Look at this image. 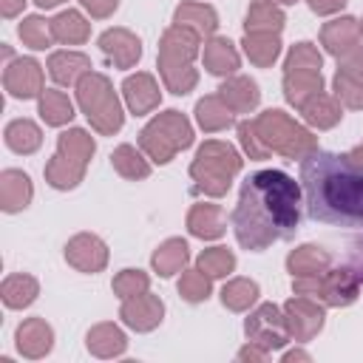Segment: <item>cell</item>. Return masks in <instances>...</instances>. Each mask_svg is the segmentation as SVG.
I'll return each instance as SVG.
<instances>
[{"instance_id": "obj_21", "label": "cell", "mask_w": 363, "mask_h": 363, "mask_svg": "<svg viewBox=\"0 0 363 363\" xmlns=\"http://www.w3.org/2000/svg\"><path fill=\"white\" fill-rule=\"evenodd\" d=\"M17 349L28 357H43L51 349V329L43 318H28L17 329Z\"/></svg>"}, {"instance_id": "obj_24", "label": "cell", "mask_w": 363, "mask_h": 363, "mask_svg": "<svg viewBox=\"0 0 363 363\" xmlns=\"http://www.w3.org/2000/svg\"><path fill=\"white\" fill-rule=\"evenodd\" d=\"M187 227L199 238H218L224 233V213L218 204H196L187 216Z\"/></svg>"}, {"instance_id": "obj_40", "label": "cell", "mask_w": 363, "mask_h": 363, "mask_svg": "<svg viewBox=\"0 0 363 363\" xmlns=\"http://www.w3.org/2000/svg\"><path fill=\"white\" fill-rule=\"evenodd\" d=\"M233 267H235V258H233V252L224 250V247H213V250H204V252L199 255V269L207 272V275H213V278L227 275Z\"/></svg>"}, {"instance_id": "obj_32", "label": "cell", "mask_w": 363, "mask_h": 363, "mask_svg": "<svg viewBox=\"0 0 363 363\" xmlns=\"http://www.w3.org/2000/svg\"><path fill=\"white\" fill-rule=\"evenodd\" d=\"M3 303L6 306H11V309H23V306H28L34 298H37V281L31 278V275H9L6 281H3Z\"/></svg>"}, {"instance_id": "obj_19", "label": "cell", "mask_w": 363, "mask_h": 363, "mask_svg": "<svg viewBox=\"0 0 363 363\" xmlns=\"http://www.w3.org/2000/svg\"><path fill=\"white\" fill-rule=\"evenodd\" d=\"M31 201V179L23 170H3L0 176V207L6 213H17Z\"/></svg>"}, {"instance_id": "obj_16", "label": "cell", "mask_w": 363, "mask_h": 363, "mask_svg": "<svg viewBox=\"0 0 363 363\" xmlns=\"http://www.w3.org/2000/svg\"><path fill=\"white\" fill-rule=\"evenodd\" d=\"M122 94H125V102L133 113H147L159 105V88H156V79L150 74H133L122 82Z\"/></svg>"}, {"instance_id": "obj_2", "label": "cell", "mask_w": 363, "mask_h": 363, "mask_svg": "<svg viewBox=\"0 0 363 363\" xmlns=\"http://www.w3.org/2000/svg\"><path fill=\"white\" fill-rule=\"evenodd\" d=\"M303 207L312 221L363 227V164L352 153L312 150L301 159Z\"/></svg>"}, {"instance_id": "obj_26", "label": "cell", "mask_w": 363, "mask_h": 363, "mask_svg": "<svg viewBox=\"0 0 363 363\" xmlns=\"http://www.w3.org/2000/svg\"><path fill=\"white\" fill-rule=\"evenodd\" d=\"M51 34L57 43H68V45H77V43H85L88 34H91V26L85 23V17L79 11H62L51 20Z\"/></svg>"}, {"instance_id": "obj_22", "label": "cell", "mask_w": 363, "mask_h": 363, "mask_svg": "<svg viewBox=\"0 0 363 363\" xmlns=\"http://www.w3.org/2000/svg\"><path fill=\"white\" fill-rule=\"evenodd\" d=\"M218 96L238 113H247L258 105V85L247 77H233L218 88Z\"/></svg>"}, {"instance_id": "obj_44", "label": "cell", "mask_w": 363, "mask_h": 363, "mask_svg": "<svg viewBox=\"0 0 363 363\" xmlns=\"http://www.w3.org/2000/svg\"><path fill=\"white\" fill-rule=\"evenodd\" d=\"M238 136H241V145L244 150L250 153V159H267L269 156V147L261 142V136L255 133V125L252 122H241L238 125Z\"/></svg>"}, {"instance_id": "obj_11", "label": "cell", "mask_w": 363, "mask_h": 363, "mask_svg": "<svg viewBox=\"0 0 363 363\" xmlns=\"http://www.w3.org/2000/svg\"><path fill=\"white\" fill-rule=\"evenodd\" d=\"M247 337L264 346H281L286 340V318H281L278 306L267 303L247 318Z\"/></svg>"}, {"instance_id": "obj_50", "label": "cell", "mask_w": 363, "mask_h": 363, "mask_svg": "<svg viewBox=\"0 0 363 363\" xmlns=\"http://www.w3.org/2000/svg\"><path fill=\"white\" fill-rule=\"evenodd\" d=\"M23 6H26V0H0V11H3V17H14Z\"/></svg>"}, {"instance_id": "obj_8", "label": "cell", "mask_w": 363, "mask_h": 363, "mask_svg": "<svg viewBox=\"0 0 363 363\" xmlns=\"http://www.w3.org/2000/svg\"><path fill=\"white\" fill-rule=\"evenodd\" d=\"M255 133L269 150L284 153L286 159H303L306 153L315 150V136L295 125L284 111H264L255 122Z\"/></svg>"}, {"instance_id": "obj_39", "label": "cell", "mask_w": 363, "mask_h": 363, "mask_svg": "<svg viewBox=\"0 0 363 363\" xmlns=\"http://www.w3.org/2000/svg\"><path fill=\"white\" fill-rule=\"evenodd\" d=\"M20 40H23L28 48H37V51L48 48L51 40H54L51 23H45L43 17H26V20L20 23Z\"/></svg>"}, {"instance_id": "obj_49", "label": "cell", "mask_w": 363, "mask_h": 363, "mask_svg": "<svg viewBox=\"0 0 363 363\" xmlns=\"http://www.w3.org/2000/svg\"><path fill=\"white\" fill-rule=\"evenodd\" d=\"M352 272L357 278H363V241H357L354 250H352Z\"/></svg>"}, {"instance_id": "obj_18", "label": "cell", "mask_w": 363, "mask_h": 363, "mask_svg": "<svg viewBox=\"0 0 363 363\" xmlns=\"http://www.w3.org/2000/svg\"><path fill=\"white\" fill-rule=\"evenodd\" d=\"M320 40H323V45H326L329 54H335V57L349 54V51H354L357 40H360V26H357V20H352V17L332 20V23L323 26Z\"/></svg>"}, {"instance_id": "obj_43", "label": "cell", "mask_w": 363, "mask_h": 363, "mask_svg": "<svg viewBox=\"0 0 363 363\" xmlns=\"http://www.w3.org/2000/svg\"><path fill=\"white\" fill-rule=\"evenodd\" d=\"M179 292H182L187 301H204V298L210 295V281H207V275H204L201 269H190V272L182 275Z\"/></svg>"}, {"instance_id": "obj_38", "label": "cell", "mask_w": 363, "mask_h": 363, "mask_svg": "<svg viewBox=\"0 0 363 363\" xmlns=\"http://www.w3.org/2000/svg\"><path fill=\"white\" fill-rule=\"evenodd\" d=\"M88 346L96 352V354H113V352H122L125 349V335L111 326V323H102L96 326L91 335H88Z\"/></svg>"}, {"instance_id": "obj_35", "label": "cell", "mask_w": 363, "mask_h": 363, "mask_svg": "<svg viewBox=\"0 0 363 363\" xmlns=\"http://www.w3.org/2000/svg\"><path fill=\"white\" fill-rule=\"evenodd\" d=\"M40 116L45 125H65L74 116V105L62 91H43L40 96Z\"/></svg>"}, {"instance_id": "obj_54", "label": "cell", "mask_w": 363, "mask_h": 363, "mask_svg": "<svg viewBox=\"0 0 363 363\" xmlns=\"http://www.w3.org/2000/svg\"><path fill=\"white\" fill-rule=\"evenodd\" d=\"M360 34H363V23H360Z\"/></svg>"}, {"instance_id": "obj_28", "label": "cell", "mask_w": 363, "mask_h": 363, "mask_svg": "<svg viewBox=\"0 0 363 363\" xmlns=\"http://www.w3.org/2000/svg\"><path fill=\"white\" fill-rule=\"evenodd\" d=\"M40 142H43V133L31 119H14L6 125V145L14 153H34Z\"/></svg>"}, {"instance_id": "obj_1", "label": "cell", "mask_w": 363, "mask_h": 363, "mask_svg": "<svg viewBox=\"0 0 363 363\" xmlns=\"http://www.w3.org/2000/svg\"><path fill=\"white\" fill-rule=\"evenodd\" d=\"M301 184L284 170H255L244 179L233 210L235 238L244 250H267L272 241L292 238L301 224Z\"/></svg>"}, {"instance_id": "obj_29", "label": "cell", "mask_w": 363, "mask_h": 363, "mask_svg": "<svg viewBox=\"0 0 363 363\" xmlns=\"http://www.w3.org/2000/svg\"><path fill=\"white\" fill-rule=\"evenodd\" d=\"M196 119L204 130H221L233 122V108L221 96H204L196 105Z\"/></svg>"}, {"instance_id": "obj_9", "label": "cell", "mask_w": 363, "mask_h": 363, "mask_svg": "<svg viewBox=\"0 0 363 363\" xmlns=\"http://www.w3.org/2000/svg\"><path fill=\"white\" fill-rule=\"evenodd\" d=\"M295 292L323 298L332 306H346L357 298V275L352 269H332L309 278H295Z\"/></svg>"}, {"instance_id": "obj_45", "label": "cell", "mask_w": 363, "mask_h": 363, "mask_svg": "<svg viewBox=\"0 0 363 363\" xmlns=\"http://www.w3.org/2000/svg\"><path fill=\"white\" fill-rule=\"evenodd\" d=\"M335 91H337V99L346 102L349 108H363V85L360 82L337 74L335 77Z\"/></svg>"}, {"instance_id": "obj_46", "label": "cell", "mask_w": 363, "mask_h": 363, "mask_svg": "<svg viewBox=\"0 0 363 363\" xmlns=\"http://www.w3.org/2000/svg\"><path fill=\"white\" fill-rule=\"evenodd\" d=\"M337 74H343V77H349V79H354V82H360V85H363V48L349 51V54L343 57V62H340V71H337Z\"/></svg>"}, {"instance_id": "obj_31", "label": "cell", "mask_w": 363, "mask_h": 363, "mask_svg": "<svg viewBox=\"0 0 363 363\" xmlns=\"http://www.w3.org/2000/svg\"><path fill=\"white\" fill-rule=\"evenodd\" d=\"M187 244L182 241V238H167L156 252H153V267H156V272L159 275H173V272H179L184 264H187Z\"/></svg>"}, {"instance_id": "obj_23", "label": "cell", "mask_w": 363, "mask_h": 363, "mask_svg": "<svg viewBox=\"0 0 363 363\" xmlns=\"http://www.w3.org/2000/svg\"><path fill=\"white\" fill-rule=\"evenodd\" d=\"M176 26H184V28L196 31L199 37H207V34L216 31L218 17H216V11H213L210 6H204V3H182V6L176 9Z\"/></svg>"}, {"instance_id": "obj_33", "label": "cell", "mask_w": 363, "mask_h": 363, "mask_svg": "<svg viewBox=\"0 0 363 363\" xmlns=\"http://www.w3.org/2000/svg\"><path fill=\"white\" fill-rule=\"evenodd\" d=\"M284 28V14L269 3V0H258L250 6L247 11V34L250 31H269L278 34Z\"/></svg>"}, {"instance_id": "obj_10", "label": "cell", "mask_w": 363, "mask_h": 363, "mask_svg": "<svg viewBox=\"0 0 363 363\" xmlns=\"http://www.w3.org/2000/svg\"><path fill=\"white\" fill-rule=\"evenodd\" d=\"M3 85H6V91H9L11 96H17V99H31V96H37V94L43 91V68H40L34 60L20 57V60H14V62L6 65V71H3Z\"/></svg>"}, {"instance_id": "obj_34", "label": "cell", "mask_w": 363, "mask_h": 363, "mask_svg": "<svg viewBox=\"0 0 363 363\" xmlns=\"http://www.w3.org/2000/svg\"><path fill=\"white\" fill-rule=\"evenodd\" d=\"M301 113H303V119H306L309 125H315V128H332V125L340 119L337 102H335L332 96H326L323 91H320L318 96H312V99L301 108Z\"/></svg>"}, {"instance_id": "obj_12", "label": "cell", "mask_w": 363, "mask_h": 363, "mask_svg": "<svg viewBox=\"0 0 363 363\" xmlns=\"http://www.w3.org/2000/svg\"><path fill=\"white\" fill-rule=\"evenodd\" d=\"M65 258H68V264L77 267L79 272H99V269L105 267V261H108V250H105V244H102L96 235L82 233V235H74V238L68 241Z\"/></svg>"}, {"instance_id": "obj_4", "label": "cell", "mask_w": 363, "mask_h": 363, "mask_svg": "<svg viewBox=\"0 0 363 363\" xmlns=\"http://www.w3.org/2000/svg\"><path fill=\"white\" fill-rule=\"evenodd\" d=\"M238 167L241 159L235 147H230L227 142H204L190 164V176L196 182V190H204L207 196H224Z\"/></svg>"}, {"instance_id": "obj_5", "label": "cell", "mask_w": 363, "mask_h": 363, "mask_svg": "<svg viewBox=\"0 0 363 363\" xmlns=\"http://www.w3.org/2000/svg\"><path fill=\"white\" fill-rule=\"evenodd\" d=\"M77 99H79V108L85 111L88 122L99 133L111 136V133H116L122 128V108H119V99H116L108 77L88 71L77 82Z\"/></svg>"}, {"instance_id": "obj_14", "label": "cell", "mask_w": 363, "mask_h": 363, "mask_svg": "<svg viewBox=\"0 0 363 363\" xmlns=\"http://www.w3.org/2000/svg\"><path fill=\"white\" fill-rule=\"evenodd\" d=\"M162 301L156 295H133V298H125V306H122V318L128 326L145 332V329H153L159 320H162Z\"/></svg>"}, {"instance_id": "obj_25", "label": "cell", "mask_w": 363, "mask_h": 363, "mask_svg": "<svg viewBox=\"0 0 363 363\" xmlns=\"http://www.w3.org/2000/svg\"><path fill=\"white\" fill-rule=\"evenodd\" d=\"M286 267L292 272V278H309V275H320L326 272L329 267V255L320 250V247H312V244H303L298 247L289 258H286Z\"/></svg>"}, {"instance_id": "obj_13", "label": "cell", "mask_w": 363, "mask_h": 363, "mask_svg": "<svg viewBox=\"0 0 363 363\" xmlns=\"http://www.w3.org/2000/svg\"><path fill=\"white\" fill-rule=\"evenodd\" d=\"M99 48L105 51V57L116 65V68H130L136 65V60L142 57V45L139 40L125 31V28H111L99 37Z\"/></svg>"}, {"instance_id": "obj_47", "label": "cell", "mask_w": 363, "mask_h": 363, "mask_svg": "<svg viewBox=\"0 0 363 363\" xmlns=\"http://www.w3.org/2000/svg\"><path fill=\"white\" fill-rule=\"evenodd\" d=\"M79 3H82L94 17H108V14L116 9L119 0H79Z\"/></svg>"}, {"instance_id": "obj_30", "label": "cell", "mask_w": 363, "mask_h": 363, "mask_svg": "<svg viewBox=\"0 0 363 363\" xmlns=\"http://www.w3.org/2000/svg\"><path fill=\"white\" fill-rule=\"evenodd\" d=\"M244 51H247V57H250L255 65H272V60H275L278 51H281L278 34H269V31H250V34L244 37Z\"/></svg>"}, {"instance_id": "obj_51", "label": "cell", "mask_w": 363, "mask_h": 363, "mask_svg": "<svg viewBox=\"0 0 363 363\" xmlns=\"http://www.w3.org/2000/svg\"><path fill=\"white\" fill-rule=\"evenodd\" d=\"M62 0H37V6H43V9H51V6H60Z\"/></svg>"}, {"instance_id": "obj_42", "label": "cell", "mask_w": 363, "mask_h": 363, "mask_svg": "<svg viewBox=\"0 0 363 363\" xmlns=\"http://www.w3.org/2000/svg\"><path fill=\"white\" fill-rule=\"evenodd\" d=\"M145 289H147V275L139 269H122L113 278V292L119 298H133V295H142Z\"/></svg>"}, {"instance_id": "obj_36", "label": "cell", "mask_w": 363, "mask_h": 363, "mask_svg": "<svg viewBox=\"0 0 363 363\" xmlns=\"http://www.w3.org/2000/svg\"><path fill=\"white\" fill-rule=\"evenodd\" d=\"M111 164L116 167V173H122L125 179H145L147 173H150V167H147V162L136 153V147H130V145H119L116 150H113V156H111Z\"/></svg>"}, {"instance_id": "obj_6", "label": "cell", "mask_w": 363, "mask_h": 363, "mask_svg": "<svg viewBox=\"0 0 363 363\" xmlns=\"http://www.w3.org/2000/svg\"><path fill=\"white\" fill-rule=\"evenodd\" d=\"M91 156H94V139L79 128L65 130L60 133L54 159L45 164V179L60 190L77 187Z\"/></svg>"}, {"instance_id": "obj_52", "label": "cell", "mask_w": 363, "mask_h": 363, "mask_svg": "<svg viewBox=\"0 0 363 363\" xmlns=\"http://www.w3.org/2000/svg\"><path fill=\"white\" fill-rule=\"evenodd\" d=\"M352 156H354V159H357V162L363 164V142H360V145H357V147L352 150Z\"/></svg>"}, {"instance_id": "obj_3", "label": "cell", "mask_w": 363, "mask_h": 363, "mask_svg": "<svg viewBox=\"0 0 363 363\" xmlns=\"http://www.w3.org/2000/svg\"><path fill=\"white\" fill-rule=\"evenodd\" d=\"M196 40L199 34L184 28V26H173L164 31L162 45H159V71L164 85L173 94H187L196 85V71H193V57H196Z\"/></svg>"}, {"instance_id": "obj_48", "label": "cell", "mask_w": 363, "mask_h": 363, "mask_svg": "<svg viewBox=\"0 0 363 363\" xmlns=\"http://www.w3.org/2000/svg\"><path fill=\"white\" fill-rule=\"evenodd\" d=\"M343 3H346V0H309L312 11H318V14H332V11H337Z\"/></svg>"}, {"instance_id": "obj_53", "label": "cell", "mask_w": 363, "mask_h": 363, "mask_svg": "<svg viewBox=\"0 0 363 363\" xmlns=\"http://www.w3.org/2000/svg\"><path fill=\"white\" fill-rule=\"evenodd\" d=\"M269 3H286V6H289V3H295V0H269Z\"/></svg>"}, {"instance_id": "obj_27", "label": "cell", "mask_w": 363, "mask_h": 363, "mask_svg": "<svg viewBox=\"0 0 363 363\" xmlns=\"http://www.w3.org/2000/svg\"><path fill=\"white\" fill-rule=\"evenodd\" d=\"M204 65L210 74H233L238 68V51L233 48L230 40L216 37L204 45Z\"/></svg>"}, {"instance_id": "obj_7", "label": "cell", "mask_w": 363, "mask_h": 363, "mask_svg": "<svg viewBox=\"0 0 363 363\" xmlns=\"http://www.w3.org/2000/svg\"><path fill=\"white\" fill-rule=\"evenodd\" d=\"M190 142H193L190 122H187L179 111H164V113H159V116H156L150 125H145V130L139 133L142 150H145L153 162H159V164L170 162V159H173L179 150H184Z\"/></svg>"}, {"instance_id": "obj_20", "label": "cell", "mask_w": 363, "mask_h": 363, "mask_svg": "<svg viewBox=\"0 0 363 363\" xmlns=\"http://www.w3.org/2000/svg\"><path fill=\"white\" fill-rule=\"evenodd\" d=\"M320 88H323L320 71H286V77H284L286 99H289L295 108H303L312 96L320 94Z\"/></svg>"}, {"instance_id": "obj_15", "label": "cell", "mask_w": 363, "mask_h": 363, "mask_svg": "<svg viewBox=\"0 0 363 363\" xmlns=\"http://www.w3.org/2000/svg\"><path fill=\"white\" fill-rule=\"evenodd\" d=\"M91 71V60L79 51H57L48 57V74L60 85H77Z\"/></svg>"}, {"instance_id": "obj_37", "label": "cell", "mask_w": 363, "mask_h": 363, "mask_svg": "<svg viewBox=\"0 0 363 363\" xmlns=\"http://www.w3.org/2000/svg\"><path fill=\"white\" fill-rule=\"evenodd\" d=\"M255 295H258V286H255L252 281H247V278H235V281H230V284L221 289L224 306H230V309H235V312L247 309V306L255 301Z\"/></svg>"}, {"instance_id": "obj_41", "label": "cell", "mask_w": 363, "mask_h": 363, "mask_svg": "<svg viewBox=\"0 0 363 363\" xmlns=\"http://www.w3.org/2000/svg\"><path fill=\"white\" fill-rule=\"evenodd\" d=\"M286 71H320V54L309 43H298L286 57Z\"/></svg>"}, {"instance_id": "obj_17", "label": "cell", "mask_w": 363, "mask_h": 363, "mask_svg": "<svg viewBox=\"0 0 363 363\" xmlns=\"http://www.w3.org/2000/svg\"><path fill=\"white\" fill-rule=\"evenodd\" d=\"M320 323H323L320 306L309 303L306 298H295V301L286 303V326L295 337H301V340L312 337L320 329Z\"/></svg>"}]
</instances>
